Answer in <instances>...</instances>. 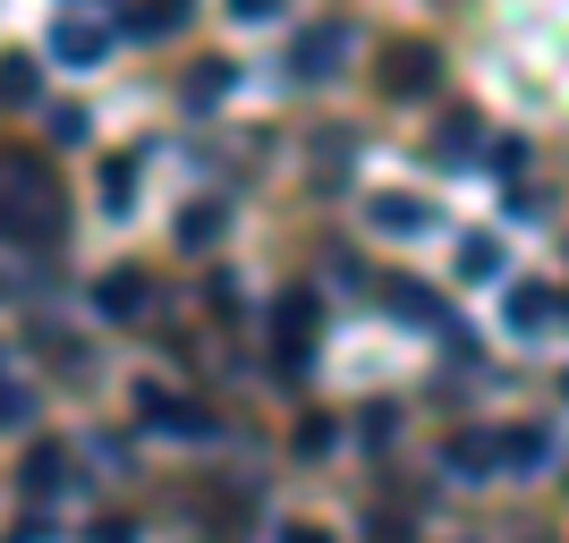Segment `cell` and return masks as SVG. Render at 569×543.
Instances as JSON below:
<instances>
[{
	"mask_svg": "<svg viewBox=\"0 0 569 543\" xmlns=\"http://www.w3.org/2000/svg\"><path fill=\"white\" fill-rule=\"evenodd\" d=\"M69 204H60V179H51L43 153H26V144H0V230L26 238V247H43L60 238Z\"/></svg>",
	"mask_w": 569,
	"mask_h": 543,
	"instance_id": "obj_1",
	"label": "cell"
},
{
	"mask_svg": "<svg viewBox=\"0 0 569 543\" xmlns=\"http://www.w3.org/2000/svg\"><path fill=\"white\" fill-rule=\"evenodd\" d=\"M340 51H349V34H340V26H307V34H298V51H289V77H298V86H323V77L340 69Z\"/></svg>",
	"mask_w": 569,
	"mask_h": 543,
	"instance_id": "obj_2",
	"label": "cell"
},
{
	"mask_svg": "<svg viewBox=\"0 0 569 543\" xmlns=\"http://www.w3.org/2000/svg\"><path fill=\"white\" fill-rule=\"evenodd\" d=\"M426 86H433V51L426 43H391V51H382V94H408V102H417Z\"/></svg>",
	"mask_w": 569,
	"mask_h": 543,
	"instance_id": "obj_3",
	"label": "cell"
},
{
	"mask_svg": "<svg viewBox=\"0 0 569 543\" xmlns=\"http://www.w3.org/2000/svg\"><path fill=\"white\" fill-rule=\"evenodd\" d=\"M51 51H60L69 69H94L102 51H111V26H102V18H60V26H51Z\"/></svg>",
	"mask_w": 569,
	"mask_h": 543,
	"instance_id": "obj_4",
	"label": "cell"
},
{
	"mask_svg": "<svg viewBox=\"0 0 569 543\" xmlns=\"http://www.w3.org/2000/svg\"><path fill=\"white\" fill-rule=\"evenodd\" d=\"M307 340H315V289H289V298H281V349H289V365L307 356Z\"/></svg>",
	"mask_w": 569,
	"mask_h": 543,
	"instance_id": "obj_5",
	"label": "cell"
},
{
	"mask_svg": "<svg viewBox=\"0 0 569 543\" xmlns=\"http://www.w3.org/2000/svg\"><path fill=\"white\" fill-rule=\"evenodd\" d=\"M476 137H485V119H476V111H451V119H442V137H433V162H468Z\"/></svg>",
	"mask_w": 569,
	"mask_h": 543,
	"instance_id": "obj_6",
	"label": "cell"
},
{
	"mask_svg": "<svg viewBox=\"0 0 569 543\" xmlns=\"http://www.w3.org/2000/svg\"><path fill=\"white\" fill-rule=\"evenodd\" d=\"M510 323H519V331L561 323V289H519V298H510Z\"/></svg>",
	"mask_w": 569,
	"mask_h": 543,
	"instance_id": "obj_7",
	"label": "cell"
},
{
	"mask_svg": "<svg viewBox=\"0 0 569 543\" xmlns=\"http://www.w3.org/2000/svg\"><path fill=\"white\" fill-rule=\"evenodd\" d=\"M26 484H34V493H69V450H34V459H26Z\"/></svg>",
	"mask_w": 569,
	"mask_h": 543,
	"instance_id": "obj_8",
	"label": "cell"
},
{
	"mask_svg": "<svg viewBox=\"0 0 569 543\" xmlns=\"http://www.w3.org/2000/svg\"><path fill=\"white\" fill-rule=\"evenodd\" d=\"M94 298H102V314H144V272H111Z\"/></svg>",
	"mask_w": 569,
	"mask_h": 543,
	"instance_id": "obj_9",
	"label": "cell"
},
{
	"mask_svg": "<svg viewBox=\"0 0 569 543\" xmlns=\"http://www.w3.org/2000/svg\"><path fill=\"white\" fill-rule=\"evenodd\" d=\"M144 408H153V425H170V433H204V408L170 400V391H144Z\"/></svg>",
	"mask_w": 569,
	"mask_h": 543,
	"instance_id": "obj_10",
	"label": "cell"
},
{
	"mask_svg": "<svg viewBox=\"0 0 569 543\" xmlns=\"http://www.w3.org/2000/svg\"><path fill=\"white\" fill-rule=\"evenodd\" d=\"M179 26V0H153V9H119V34H170Z\"/></svg>",
	"mask_w": 569,
	"mask_h": 543,
	"instance_id": "obj_11",
	"label": "cell"
},
{
	"mask_svg": "<svg viewBox=\"0 0 569 543\" xmlns=\"http://www.w3.org/2000/svg\"><path fill=\"white\" fill-rule=\"evenodd\" d=\"M459 272H476V281H485V272H501V238H493V230L459 238Z\"/></svg>",
	"mask_w": 569,
	"mask_h": 543,
	"instance_id": "obj_12",
	"label": "cell"
},
{
	"mask_svg": "<svg viewBox=\"0 0 569 543\" xmlns=\"http://www.w3.org/2000/svg\"><path fill=\"white\" fill-rule=\"evenodd\" d=\"M221 94H230V60H204V69L188 77V102H196V111H213Z\"/></svg>",
	"mask_w": 569,
	"mask_h": 543,
	"instance_id": "obj_13",
	"label": "cell"
},
{
	"mask_svg": "<svg viewBox=\"0 0 569 543\" xmlns=\"http://www.w3.org/2000/svg\"><path fill=\"white\" fill-rule=\"evenodd\" d=\"M375 221H382V230H426V204H417V195H382Z\"/></svg>",
	"mask_w": 569,
	"mask_h": 543,
	"instance_id": "obj_14",
	"label": "cell"
},
{
	"mask_svg": "<svg viewBox=\"0 0 569 543\" xmlns=\"http://www.w3.org/2000/svg\"><path fill=\"white\" fill-rule=\"evenodd\" d=\"M391 306H400L408 323H442V298H426V289H408V281L391 289Z\"/></svg>",
	"mask_w": 569,
	"mask_h": 543,
	"instance_id": "obj_15",
	"label": "cell"
},
{
	"mask_svg": "<svg viewBox=\"0 0 569 543\" xmlns=\"http://www.w3.org/2000/svg\"><path fill=\"white\" fill-rule=\"evenodd\" d=\"M213 238H221V213H213V204H196V213L179 221V247H213Z\"/></svg>",
	"mask_w": 569,
	"mask_h": 543,
	"instance_id": "obj_16",
	"label": "cell"
},
{
	"mask_svg": "<svg viewBox=\"0 0 569 543\" xmlns=\"http://www.w3.org/2000/svg\"><path fill=\"white\" fill-rule=\"evenodd\" d=\"M510 459H519V467H545V459H552V433H510Z\"/></svg>",
	"mask_w": 569,
	"mask_h": 543,
	"instance_id": "obj_17",
	"label": "cell"
},
{
	"mask_svg": "<svg viewBox=\"0 0 569 543\" xmlns=\"http://www.w3.org/2000/svg\"><path fill=\"white\" fill-rule=\"evenodd\" d=\"M34 94V69H26V60H0V102H26Z\"/></svg>",
	"mask_w": 569,
	"mask_h": 543,
	"instance_id": "obj_18",
	"label": "cell"
},
{
	"mask_svg": "<svg viewBox=\"0 0 569 543\" xmlns=\"http://www.w3.org/2000/svg\"><path fill=\"white\" fill-rule=\"evenodd\" d=\"M451 467H493V442H485V433H468V442H451Z\"/></svg>",
	"mask_w": 569,
	"mask_h": 543,
	"instance_id": "obj_19",
	"label": "cell"
},
{
	"mask_svg": "<svg viewBox=\"0 0 569 543\" xmlns=\"http://www.w3.org/2000/svg\"><path fill=\"white\" fill-rule=\"evenodd\" d=\"M0 425H26V391H9V382H0Z\"/></svg>",
	"mask_w": 569,
	"mask_h": 543,
	"instance_id": "obj_20",
	"label": "cell"
},
{
	"mask_svg": "<svg viewBox=\"0 0 569 543\" xmlns=\"http://www.w3.org/2000/svg\"><path fill=\"white\" fill-rule=\"evenodd\" d=\"M289 543H323V535H315V526H298V535H289Z\"/></svg>",
	"mask_w": 569,
	"mask_h": 543,
	"instance_id": "obj_21",
	"label": "cell"
}]
</instances>
